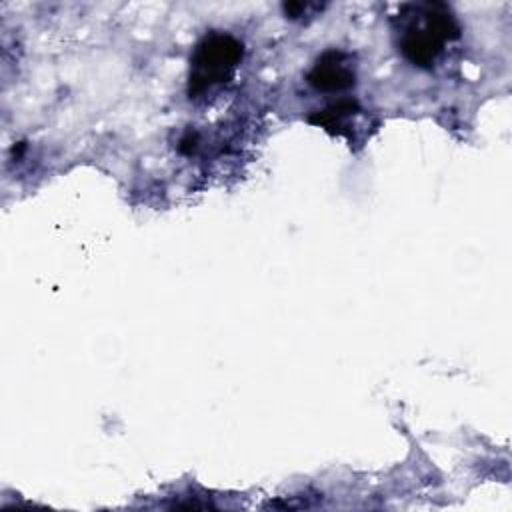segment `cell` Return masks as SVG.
<instances>
[{
    "label": "cell",
    "mask_w": 512,
    "mask_h": 512,
    "mask_svg": "<svg viewBox=\"0 0 512 512\" xmlns=\"http://www.w3.org/2000/svg\"><path fill=\"white\" fill-rule=\"evenodd\" d=\"M398 52L414 66L432 68L444 50L460 38V24L444 2L404 4L394 18Z\"/></svg>",
    "instance_id": "6da1fadb"
},
{
    "label": "cell",
    "mask_w": 512,
    "mask_h": 512,
    "mask_svg": "<svg viewBox=\"0 0 512 512\" xmlns=\"http://www.w3.org/2000/svg\"><path fill=\"white\" fill-rule=\"evenodd\" d=\"M244 56V46L228 32H210L194 48L188 72V96L202 98L228 84Z\"/></svg>",
    "instance_id": "7a4b0ae2"
},
{
    "label": "cell",
    "mask_w": 512,
    "mask_h": 512,
    "mask_svg": "<svg viewBox=\"0 0 512 512\" xmlns=\"http://www.w3.org/2000/svg\"><path fill=\"white\" fill-rule=\"evenodd\" d=\"M306 80L318 92H344L352 88L356 82L352 56L336 48L322 52L308 70Z\"/></svg>",
    "instance_id": "3957f363"
},
{
    "label": "cell",
    "mask_w": 512,
    "mask_h": 512,
    "mask_svg": "<svg viewBox=\"0 0 512 512\" xmlns=\"http://www.w3.org/2000/svg\"><path fill=\"white\" fill-rule=\"evenodd\" d=\"M360 112V106L356 100L352 98H344V100H338L336 104L324 108L322 112H316L312 116H308V120L312 124H318L330 132H336V134H344L346 130V124L352 116H356Z\"/></svg>",
    "instance_id": "277c9868"
}]
</instances>
